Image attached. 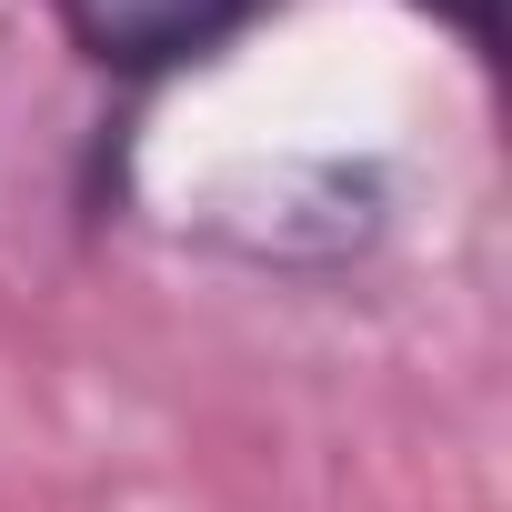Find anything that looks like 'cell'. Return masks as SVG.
<instances>
[{
	"instance_id": "cell-1",
	"label": "cell",
	"mask_w": 512,
	"mask_h": 512,
	"mask_svg": "<svg viewBox=\"0 0 512 512\" xmlns=\"http://www.w3.org/2000/svg\"><path fill=\"white\" fill-rule=\"evenodd\" d=\"M272 0H51L61 41L101 71V81H171L221 61Z\"/></svg>"
},
{
	"instance_id": "cell-2",
	"label": "cell",
	"mask_w": 512,
	"mask_h": 512,
	"mask_svg": "<svg viewBox=\"0 0 512 512\" xmlns=\"http://www.w3.org/2000/svg\"><path fill=\"white\" fill-rule=\"evenodd\" d=\"M412 11H432V21H442V31L482 61V71L502 61V0H412Z\"/></svg>"
}]
</instances>
